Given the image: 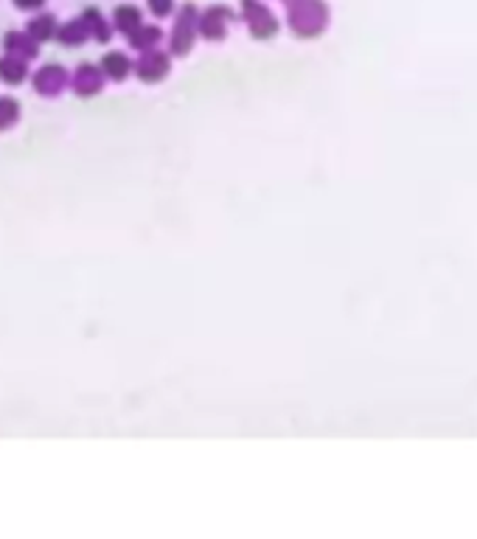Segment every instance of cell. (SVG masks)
I'll return each mask as SVG.
<instances>
[{
    "label": "cell",
    "instance_id": "1",
    "mask_svg": "<svg viewBox=\"0 0 477 539\" xmlns=\"http://www.w3.org/2000/svg\"><path fill=\"white\" fill-rule=\"evenodd\" d=\"M289 29L298 37H317L329 22V9L323 0H284Z\"/></svg>",
    "mask_w": 477,
    "mask_h": 539
},
{
    "label": "cell",
    "instance_id": "2",
    "mask_svg": "<svg viewBox=\"0 0 477 539\" xmlns=\"http://www.w3.org/2000/svg\"><path fill=\"white\" fill-rule=\"evenodd\" d=\"M242 20L247 22V31L256 40H269L278 34V20L261 0H242Z\"/></svg>",
    "mask_w": 477,
    "mask_h": 539
},
{
    "label": "cell",
    "instance_id": "3",
    "mask_svg": "<svg viewBox=\"0 0 477 539\" xmlns=\"http://www.w3.org/2000/svg\"><path fill=\"white\" fill-rule=\"evenodd\" d=\"M197 6L194 4H186L183 9L177 12V20H174V29H172V54L174 57H186L194 45V37H197Z\"/></svg>",
    "mask_w": 477,
    "mask_h": 539
},
{
    "label": "cell",
    "instance_id": "4",
    "mask_svg": "<svg viewBox=\"0 0 477 539\" xmlns=\"http://www.w3.org/2000/svg\"><path fill=\"white\" fill-rule=\"evenodd\" d=\"M234 20H236L234 9H228V6H208L206 12L197 14V34H202L211 42H219V40H225V34H228Z\"/></svg>",
    "mask_w": 477,
    "mask_h": 539
},
{
    "label": "cell",
    "instance_id": "5",
    "mask_svg": "<svg viewBox=\"0 0 477 539\" xmlns=\"http://www.w3.org/2000/svg\"><path fill=\"white\" fill-rule=\"evenodd\" d=\"M67 82H71L74 93H76V96H82V99L99 96V93L104 90V74H102V67L93 65V62H82L76 67V74Z\"/></svg>",
    "mask_w": 477,
    "mask_h": 539
},
{
    "label": "cell",
    "instance_id": "6",
    "mask_svg": "<svg viewBox=\"0 0 477 539\" xmlns=\"http://www.w3.org/2000/svg\"><path fill=\"white\" fill-rule=\"evenodd\" d=\"M132 70L138 74L141 82H149V85L161 82V79L169 76V54L157 51V49L155 51H144V57L132 65Z\"/></svg>",
    "mask_w": 477,
    "mask_h": 539
},
{
    "label": "cell",
    "instance_id": "7",
    "mask_svg": "<svg viewBox=\"0 0 477 539\" xmlns=\"http://www.w3.org/2000/svg\"><path fill=\"white\" fill-rule=\"evenodd\" d=\"M67 79H71V76H67V70L62 65H45L34 74V90L40 93V96H51L54 99L65 90Z\"/></svg>",
    "mask_w": 477,
    "mask_h": 539
},
{
    "label": "cell",
    "instance_id": "8",
    "mask_svg": "<svg viewBox=\"0 0 477 539\" xmlns=\"http://www.w3.org/2000/svg\"><path fill=\"white\" fill-rule=\"evenodd\" d=\"M4 49L9 57H17L22 62H31L40 54V42L29 31H9L4 37Z\"/></svg>",
    "mask_w": 477,
    "mask_h": 539
},
{
    "label": "cell",
    "instance_id": "9",
    "mask_svg": "<svg viewBox=\"0 0 477 539\" xmlns=\"http://www.w3.org/2000/svg\"><path fill=\"white\" fill-rule=\"evenodd\" d=\"M102 74H104V79H112V82H124L129 74H132V62L127 59V54H121V51H107L104 57H102Z\"/></svg>",
    "mask_w": 477,
    "mask_h": 539
},
{
    "label": "cell",
    "instance_id": "10",
    "mask_svg": "<svg viewBox=\"0 0 477 539\" xmlns=\"http://www.w3.org/2000/svg\"><path fill=\"white\" fill-rule=\"evenodd\" d=\"M57 40L65 45V49H79V45H84V42L90 40V34H87V26H84V20H82V17H76V20H67L62 29H57Z\"/></svg>",
    "mask_w": 477,
    "mask_h": 539
},
{
    "label": "cell",
    "instance_id": "11",
    "mask_svg": "<svg viewBox=\"0 0 477 539\" xmlns=\"http://www.w3.org/2000/svg\"><path fill=\"white\" fill-rule=\"evenodd\" d=\"M161 40H163L161 26H144V22L129 34V45L135 51H155L157 45H161Z\"/></svg>",
    "mask_w": 477,
    "mask_h": 539
},
{
    "label": "cell",
    "instance_id": "12",
    "mask_svg": "<svg viewBox=\"0 0 477 539\" xmlns=\"http://www.w3.org/2000/svg\"><path fill=\"white\" fill-rule=\"evenodd\" d=\"M82 20H84V26H87V34L93 37L96 42H110V37H112V26L104 20V14L99 12V9H84V14H82Z\"/></svg>",
    "mask_w": 477,
    "mask_h": 539
},
{
    "label": "cell",
    "instance_id": "13",
    "mask_svg": "<svg viewBox=\"0 0 477 539\" xmlns=\"http://www.w3.org/2000/svg\"><path fill=\"white\" fill-rule=\"evenodd\" d=\"M141 22H144L141 9H138V6H129V4L119 6L116 14H112V26H116V31H121V34H127V37H129L135 29H138Z\"/></svg>",
    "mask_w": 477,
    "mask_h": 539
},
{
    "label": "cell",
    "instance_id": "14",
    "mask_svg": "<svg viewBox=\"0 0 477 539\" xmlns=\"http://www.w3.org/2000/svg\"><path fill=\"white\" fill-rule=\"evenodd\" d=\"M57 17L54 14H37L31 22H29V34L37 40V42H49L57 37Z\"/></svg>",
    "mask_w": 477,
    "mask_h": 539
},
{
    "label": "cell",
    "instance_id": "15",
    "mask_svg": "<svg viewBox=\"0 0 477 539\" xmlns=\"http://www.w3.org/2000/svg\"><path fill=\"white\" fill-rule=\"evenodd\" d=\"M26 76H29V67L22 59H17V57L0 59V79H4L6 85H20Z\"/></svg>",
    "mask_w": 477,
    "mask_h": 539
},
{
    "label": "cell",
    "instance_id": "16",
    "mask_svg": "<svg viewBox=\"0 0 477 539\" xmlns=\"http://www.w3.org/2000/svg\"><path fill=\"white\" fill-rule=\"evenodd\" d=\"M17 121H20V102L12 96H4L0 99V132L12 130Z\"/></svg>",
    "mask_w": 477,
    "mask_h": 539
},
{
    "label": "cell",
    "instance_id": "17",
    "mask_svg": "<svg viewBox=\"0 0 477 539\" xmlns=\"http://www.w3.org/2000/svg\"><path fill=\"white\" fill-rule=\"evenodd\" d=\"M146 4H149V12H152L157 20L169 17V14H172V9H174V0H146Z\"/></svg>",
    "mask_w": 477,
    "mask_h": 539
},
{
    "label": "cell",
    "instance_id": "18",
    "mask_svg": "<svg viewBox=\"0 0 477 539\" xmlns=\"http://www.w3.org/2000/svg\"><path fill=\"white\" fill-rule=\"evenodd\" d=\"M42 4L45 0H14V6L20 12H37V9H42Z\"/></svg>",
    "mask_w": 477,
    "mask_h": 539
}]
</instances>
